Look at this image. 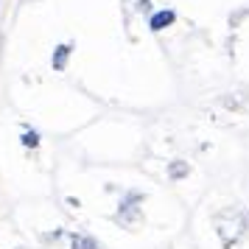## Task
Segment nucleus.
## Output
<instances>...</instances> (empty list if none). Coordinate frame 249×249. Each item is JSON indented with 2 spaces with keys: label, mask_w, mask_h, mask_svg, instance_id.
Masks as SVG:
<instances>
[{
  "label": "nucleus",
  "mask_w": 249,
  "mask_h": 249,
  "mask_svg": "<svg viewBox=\"0 0 249 249\" xmlns=\"http://www.w3.org/2000/svg\"><path fill=\"white\" fill-rule=\"evenodd\" d=\"M174 23H177V14L171 12V9H162V12L148 17V28H151V31H162V28H168V25H174Z\"/></svg>",
  "instance_id": "obj_2"
},
{
  "label": "nucleus",
  "mask_w": 249,
  "mask_h": 249,
  "mask_svg": "<svg viewBox=\"0 0 249 249\" xmlns=\"http://www.w3.org/2000/svg\"><path fill=\"white\" fill-rule=\"evenodd\" d=\"M73 249H101L98 241H92L87 235H73Z\"/></svg>",
  "instance_id": "obj_5"
},
{
  "label": "nucleus",
  "mask_w": 249,
  "mask_h": 249,
  "mask_svg": "<svg viewBox=\"0 0 249 249\" xmlns=\"http://www.w3.org/2000/svg\"><path fill=\"white\" fill-rule=\"evenodd\" d=\"M188 162H182V160H177V162H171V168H168V177L171 179H182V177H188Z\"/></svg>",
  "instance_id": "obj_4"
},
{
  "label": "nucleus",
  "mask_w": 249,
  "mask_h": 249,
  "mask_svg": "<svg viewBox=\"0 0 249 249\" xmlns=\"http://www.w3.org/2000/svg\"><path fill=\"white\" fill-rule=\"evenodd\" d=\"M36 143H39V135H36V132H25V135H23V146H31V148H34Z\"/></svg>",
  "instance_id": "obj_6"
},
{
  "label": "nucleus",
  "mask_w": 249,
  "mask_h": 249,
  "mask_svg": "<svg viewBox=\"0 0 249 249\" xmlns=\"http://www.w3.org/2000/svg\"><path fill=\"white\" fill-rule=\"evenodd\" d=\"M70 53H73V45H59L56 51H53V56H51V65H53V70H65V68H68Z\"/></svg>",
  "instance_id": "obj_3"
},
{
  "label": "nucleus",
  "mask_w": 249,
  "mask_h": 249,
  "mask_svg": "<svg viewBox=\"0 0 249 249\" xmlns=\"http://www.w3.org/2000/svg\"><path fill=\"white\" fill-rule=\"evenodd\" d=\"M135 202H140V193H132L129 196V202L121 204V210H118V218H121V224H126L129 230H135L137 221H140V207Z\"/></svg>",
  "instance_id": "obj_1"
}]
</instances>
